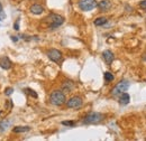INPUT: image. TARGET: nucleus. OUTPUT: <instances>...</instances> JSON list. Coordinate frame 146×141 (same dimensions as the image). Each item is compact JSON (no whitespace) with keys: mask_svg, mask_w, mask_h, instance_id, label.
<instances>
[{"mask_svg":"<svg viewBox=\"0 0 146 141\" xmlns=\"http://www.w3.org/2000/svg\"><path fill=\"white\" fill-rule=\"evenodd\" d=\"M45 21L48 22V28L55 29V28L60 27L64 22V18L62 16H60V15H56V14H51V15H48L47 17L45 18Z\"/></svg>","mask_w":146,"mask_h":141,"instance_id":"f257e3e1","label":"nucleus"},{"mask_svg":"<svg viewBox=\"0 0 146 141\" xmlns=\"http://www.w3.org/2000/svg\"><path fill=\"white\" fill-rule=\"evenodd\" d=\"M65 100H66V99H65V94H64L62 91L56 90V91H53V92L51 93L50 102H51L53 105H56V106L62 105V104L65 103Z\"/></svg>","mask_w":146,"mask_h":141,"instance_id":"f03ea898","label":"nucleus"},{"mask_svg":"<svg viewBox=\"0 0 146 141\" xmlns=\"http://www.w3.org/2000/svg\"><path fill=\"white\" fill-rule=\"evenodd\" d=\"M104 120V114L99 113V112H90L89 114H87L82 121L83 124H94L99 123L100 121Z\"/></svg>","mask_w":146,"mask_h":141,"instance_id":"7ed1b4c3","label":"nucleus"},{"mask_svg":"<svg viewBox=\"0 0 146 141\" xmlns=\"http://www.w3.org/2000/svg\"><path fill=\"white\" fill-rule=\"evenodd\" d=\"M129 88V82H128L127 80H121L120 82H118L117 84H116V86L112 88V91H111V94L113 95V96H118V95H120V94H123L124 92H126Z\"/></svg>","mask_w":146,"mask_h":141,"instance_id":"20e7f679","label":"nucleus"},{"mask_svg":"<svg viewBox=\"0 0 146 141\" xmlns=\"http://www.w3.org/2000/svg\"><path fill=\"white\" fill-rule=\"evenodd\" d=\"M78 5H79V8L82 11H90L98 6L96 0H79Z\"/></svg>","mask_w":146,"mask_h":141,"instance_id":"39448f33","label":"nucleus"},{"mask_svg":"<svg viewBox=\"0 0 146 141\" xmlns=\"http://www.w3.org/2000/svg\"><path fill=\"white\" fill-rule=\"evenodd\" d=\"M47 57L53 61L55 63H58L61 59H62V53L58 51V49H55V48H52L50 51H47Z\"/></svg>","mask_w":146,"mask_h":141,"instance_id":"423d86ee","label":"nucleus"},{"mask_svg":"<svg viewBox=\"0 0 146 141\" xmlns=\"http://www.w3.org/2000/svg\"><path fill=\"white\" fill-rule=\"evenodd\" d=\"M81 105H82V99L80 96H73L66 102V106L70 109H78Z\"/></svg>","mask_w":146,"mask_h":141,"instance_id":"0eeeda50","label":"nucleus"},{"mask_svg":"<svg viewBox=\"0 0 146 141\" xmlns=\"http://www.w3.org/2000/svg\"><path fill=\"white\" fill-rule=\"evenodd\" d=\"M98 8H99V10L100 11H108L110 8H111V2H110L109 0H101L99 3H98V6H97Z\"/></svg>","mask_w":146,"mask_h":141,"instance_id":"6e6552de","label":"nucleus"},{"mask_svg":"<svg viewBox=\"0 0 146 141\" xmlns=\"http://www.w3.org/2000/svg\"><path fill=\"white\" fill-rule=\"evenodd\" d=\"M102 58H104V61H105L108 65H110V64L112 63L115 56H113V53H112L111 51H105V52L102 53Z\"/></svg>","mask_w":146,"mask_h":141,"instance_id":"1a4fd4ad","label":"nucleus"},{"mask_svg":"<svg viewBox=\"0 0 146 141\" xmlns=\"http://www.w3.org/2000/svg\"><path fill=\"white\" fill-rule=\"evenodd\" d=\"M0 67L3 69V70H9L11 67V61L7 56H3L0 59Z\"/></svg>","mask_w":146,"mask_h":141,"instance_id":"9d476101","label":"nucleus"},{"mask_svg":"<svg viewBox=\"0 0 146 141\" xmlns=\"http://www.w3.org/2000/svg\"><path fill=\"white\" fill-rule=\"evenodd\" d=\"M44 11V7L40 5H33L31 7V13L34 15H40Z\"/></svg>","mask_w":146,"mask_h":141,"instance_id":"9b49d317","label":"nucleus"},{"mask_svg":"<svg viewBox=\"0 0 146 141\" xmlns=\"http://www.w3.org/2000/svg\"><path fill=\"white\" fill-rule=\"evenodd\" d=\"M129 100H130V96H129V94H127L126 92H124L123 94L119 95V103H120L121 105L128 104V103H129Z\"/></svg>","mask_w":146,"mask_h":141,"instance_id":"f8f14e48","label":"nucleus"},{"mask_svg":"<svg viewBox=\"0 0 146 141\" xmlns=\"http://www.w3.org/2000/svg\"><path fill=\"white\" fill-rule=\"evenodd\" d=\"M10 125H11L10 120H1L0 121V133H3L6 130H8Z\"/></svg>","mask_w":146,"mask_h":141,"instance_id":"ddd939ff","label":"nucleus"},{"mask_svg":"<svg viewBox=\"0 0 146 141\" xmlns=\"http://www.w3.org/2000/svg\"><path fill=\"white\" fill-rule=\"evenodd\" d=\"M73 88H74V84H73V82H71V81H65L63 83V85H62V90L64 92H72Z\"/></svg>","mask_w":146,"mask_h":141,"instance_id":"4468645a","label":"nucleus"},{"mask_svg":"<svg viewBox=\"0 0 146 141\" xmlns=\"http://www.w3.org/2000/svg\"><path fill=\"white\" fill-rule=\"evenodd\" d=\"M29 130H31V127H27V125L21 127V125H19V127H15L13 129V132H15V133H24V132H28Z\"/></svg>","mask_w":146,"mask_h":141,"instance_id":"2eb2a0df","label":"nucleus"},{"mask_svg":"<svg viewBox=\"0 0 146 141\" xmlns=\"http://www.w3.org/2000/svg\"><path fill=\"white\" fill-rule=\"evenodd\" d=\"M107 21H108V19L106 17H99L94 20L93 24H94L96 26H104L105 24H107Z\"/></svg>","mask_w":146,"mask_h":141,"instance_id":"dca6fc26","label":"nucleus"},{"mask_svg":"<svg viewBox=\"0 0 146 141\" xmlns=\"http://www.w3.org/2000/svg\"><path fill=\"white\" fill-rule=\"evenodd\" d=\"M104 77H105V81H106L107 83H109V82H111V81H113V78H115L113 74H111L110 72H105Z\"/></svg>","mask_w":146,"mask_h":141,"instance_id":"f3484780","label":"nucleus"},{"mask_svg":"<svg viewBox=\"0 0 146 141\" xmlns=\"http://www.w3.org/2000/svg\"><path fill=\"white\" fill-rule=\"evenodd\" d=\"M62 124L63 125H68V127H74L75 122L74 121H62Z\"/></svg>","mask_w":146,"mask_h":141,"instance_id":"a211bd4d","label":"nucleus"},{"mask_svg":"<svg viewBox=\"0 0 146 141\" xmlns=\"http://www.w3.org/2000/svg\"><path fill=\"white\" fill-rule=\"evenodd\" d=\"M13 92H14V88H6V91H5V94H6L7 96H9V95H11V94H13Z\"/></svg>","mask_w":146,"mask_h":141,"instance_id":"6ab92c4d","label":"nucleus"},{"mask_svg":"<svg viewBox=\"0 0 146 141\" xmlns=\"http://www.w3.org/2000/svg\"><path fill=\"white\" fill-rule=\"evenodd\" d=\"M26 91H27V92H28V94H29V95H32L33 98H35V99L37 98V93H36V92H34L33 90H31V88H27Z\"/></svg>","mask_w":146,"mask_h":141,"instance_id":"aec40b11","label":"nucleus"},{"mask_svg":"<svg viewBox=\"0 0 146 141\" xmlns=\"http://www.w3.org/2000/svg\"><path fill=\"white\" fill-rule=\"evenodd\" d=\"M139 7H141L143 10H145L146 11V0H143V1L139 2Z\"/></svg>","mask_w":146,"mask_h":141,"instance_id":"412c9836","label":"nucleus"},{"mask_svg":"<svg viewBox=\"0 0 146 141\" xmlns=\"http://www.w3.org/2000/svg\"><path fill=\"white\" fill-rule=\"evenodd\" d=\"M14 29H15V30H19V20H17V21L15 22V25H14Z\"/></svg>","mask_w":146,"mask_h":141,"instance_id":"4be33fe9","label":"nucleus"},{"mask_svg":"<svg viewBox=\"0 0 146 141\" xmlns=\"http://www.w3.org/2000/svg\"><path fill=\"white\" fill-rule=\"evenodd\" d=\"M5 18H6V14H5L3 11H2V13H0V21H2Z\"/></svg>","mask_w":146,"mask_h":141,"instance_id":"5701e85b","label":"nucleus"},{"mask_svg":"<svg viewBox=\"0 0 146 141\" xmlns=\"http://www.w3.org/2000/svg\"><path fill=\"white\" fill-rule=\"evenodd\" d=\"M11 40H13V42H15V43H16V42H17V40H18V38H17V36H11Z\"/></svg>","mask_w":146,"mask_h":141,"instance_id":"b1692460","label":"nucleus"},{"mask_svg":"<svg viewBox=\"0 0 146 141\" xmlns=\"http://www.w3.org/2000/svg\"><path fill=\"white\" fill-rule=\"evenodd\" d=\"M3 11V9H2V5L0 3V13H2Z\"/></svg>","mask_w":146,"mask_h":141,"instance_id":"393cba45","label":"nucleus"},{"mask_svg":"<svg viewBox=\"0 0 146 141\" xmlns=\"http://www.w3.org/2000/svg\"><path fill=\"white\" fill-rule=\"evenodd\" d=\"M143 59H144V61H146V54H144V56H143Z\"/></svg>","mask_w":146,"mask_h":141,"instance_id":"a878e982","label":"nucleus"},{"mask_svg":"<svg viewBox=\"0 0 146 141\" xmlns=\"http://www.w3.org/2000/svg\"><path fill=\"white\" fill-rule=\"evenodd\" d=\"M1 113H2V112H1V111H0V114H1Z\"/></svg>","mask_w":146,"mask_h":141,"instance_id":"bb28decb","label":"nucleus"}]
</instances>
